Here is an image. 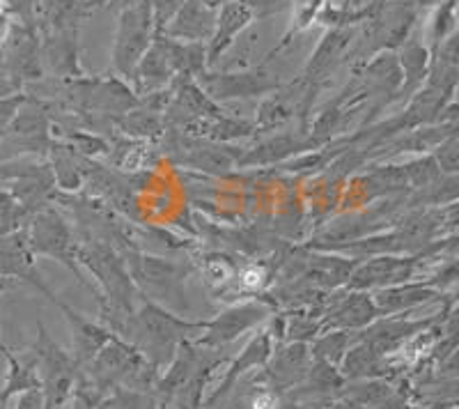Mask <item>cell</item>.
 <instances>
[{
    "mask_svg": "<svg viewBox=\"0 0 459 409\" xmlns=\"http://www.w3.org/2000/svg\"><path fill=\"white\" fill-rule=\"evenodd\" d=\"M216 12L219 10L204 5L200 0H186L161 35L178 42L209 44L216 30Z\"/></svg>",
    "mask_w": 459,
    "mask_h": 409,
    "instance_id": "20",
    "label": "cell"
},
{
    "mask_svg": "<svg viewBox=\"0 0 459 409\" xmlns=\"http://www.w3.org/2000/svg\"><path fill=\"white\" fill-rule=\"evenodd\" d=\"M14 409H44L42 391L37 388V391H26V394H22L19 400H16Z\"/></svg>",
    "mask_w": 459,
    "mask_h": 409,
    "instance_id": "37",
    "label": "cell"
},
{
    "mask_svg": "<svg viewBox=\"0 0 459 409\" xmlns=\"http://www.w3.org/2000/svg\"><path fill=\"white\" fill-rule=\"evenodd\" d=\"M88 3H90V0H88Z\"/></svg>",
    "mask_w": 459,
    "mask_h": 409,
    "instance_id": "44",
    "label": "cell"
},
{
    "mask_svg": "<svg viewBox=\"0 0 459 409\" xmlns=\"http://www.w3.org/2000/svg\"><path fill=\"white\" fill-rule=\"evenodd\" d=\"M23 228H26L28 244H30L35 257H51L67 267L76 276V281L94 294V300H100L97 288L79 265V235L67 221V216L57 210V204L51 203L42 210H37Z\"/></svg>",
    "mask_w": 459,
    "mask_h": 409,
    "instance_id": "4",
    "label": "cell"
},
{
    "mask_svg": "<svg viewBox=\"0 0 459 409\" xmlns=\"http://www.w3.org/2000/svg\"><path fill=\"white\" fill-rule=\"evenodd\" d=\"M39 37H42L44 69H48L56 79H79V76H85L83 67H81L79 28L39 32Z\"/></svg>",
    "mask_w": 459,
    "mask_h": 409,
    "instance_id": "15",
    "label": "cell"
},
{
    "mask_svg": "<svg viewBox=\"0 0 459 409\" xmlns=\"http://www.w3.org/2000/svg\"><path fill=\"white\" fill-rule=\"evenodd\" d=\"M39 3L42 0H3V5L7 7L10 16H14V22L26 23V26H37Z\"/></svg>",
    "mask_w": 459,
    "mask_h": 409,
    "instance_id": "34",
    "label": "cell"
},
{
    "mask_svg": "<svg viewBox=\"0 0 459 409\" xmlns=\"http://www.w3.org/2000/svg\"><path fill=\"white\" fill-rule=\"evenodd\" d=\"M356 42V26H338L331 28L326 35L319 39L313 56L303 67V79L310 83L322 85L324 79H329L331 74L350 58V51Z\"/></svg>",
    "mask_w": 459,
    "mask_h": 409,
    "instance_id": "14",
    "label": "cell"
},
{
    "mask_svg": "<svg viewBox=\"0 0 459 409\" xmlns=\"http://www.w3.org/2000/svg\"><path fill=\"white\" fill-rule=\"evenodd\" d=\"M0 409H7V403L3 398H0Z\"/></svg>",
    "mask_w": 459,
    "mask_h": 409,
    "instance_id": "42",
    "label": "cell"
},
{
    "mask_svg": "<svg viewBox=\"0 0 459 409\" xmlns=\"http://www.w3.org/2000/svg\"><path fill=\"white\" fill-rule=\"evenodd\" d=\"M338 368L347 382L375 378L386 379L388 370H391V361H388V357H379L375 350H370L366 343L356 338V343L347 350Z\"/></svg>",
    "mask_w": 459,
    "mask_h": 409,
    "instance_id": "26",
    "label": "cell"
},
{
    "mask_svg": "<svg viewBox=\"0 0 459 409\" xmlns=\"http://www.w3.org/2000/svg\"><path fill=\"white\" fill-rule=\"evenodd\" d=\"M175 81H178V74L172 69L166 47H163V42L157 35L152 47L143 56L141 65L136 67V74L131 79V88L136 90L138 97H145L152 95V92H159V90L170 88Z\"/></svg>",
    "mask_w": 459,
    "mask_h": 409,
    "instance_id": "21",
    "label": "cell"
},
{
    "mask_svg": "<svg viewBox=\"0 0 459 409\" xmlns=\"http://www.w3.org/2000/svg\"><path fill=\"white\" fill-rule=\"evenodd\" d=\"M317 150L310 138H299L297 134H273L257 143L255 147H248L241 152L239 169H255V166H266V163H278L285 159L299 157V154Z\"/></svg>",
    "mask_w": 459,
    "mask_h": 409,
    "instance_id": "22",
    "label": "cell"
},
{
    "mask_svg": "<svg viewBox=\"0 0 459 409\" xmlns=\"http://www.w3.org/2000/svg\"><path fill=\"white\" fill-rule=\"evenodd\" d=\"M30 354L35 357L37 373L42 382L44 409H67L76 391L81 368L72 357V352L65 350L48 334L42 320H37V338L30 347Z\"/></svg>",
    "mask_w": 459,
    "mask_h": 409,
    "instance_id": "5",
    "label": "cell"
},
{
    "mask_svg": "<svg viewBox=\"0 0 459 409\" xmlns=\"http://www.w3.org/2000/svg\"><path fill=\"white\" fill-rule=\"evenodd\" d=\"M340 398H347L351 403L360 405L363 409H402L404 400H402L400 388L393 387L388 379L375 378V379H356V382H347L340 391Z\"/></svg>",
    "mask_w": 459,
    "mask_h": 409,
    "instance_id": "24",
    "label": "cell"
},
{
    "mask_svg": "<svg viewBox=\"0 0 459 409\" xmlns=\"http://www.w3.org/2000/svg\"><path fill=\"white\" fill-rule=\"evenodd\" d=\"M278 306L273 304V300L269 294H260V297H253V300L237 301V304H230L228 309L221 310L216 318L207 320L203 334L195 338L194 343L198 345L209 347V350H228V345L241 338L248 331L260 329L262 325L272 320V315L276 313Z\"/></svg>",
    "mask_w": 459,
    "mask_h": 409,
    "instance_id": "7",
    "label": "cell"
},
{
    "mask_svg": "<svg viewBox=\"0 0 459 409\" xmlns=\"http://www.w3.org/2000/svg\"><path fill=\"white\" fill-rule=\"evenodd\" d=\"M310 366H313V354L308 343H281L273 350L269 363L260 370V379L272 391L285 396L306 379Z\"/></svg>",
    "mask_w": 459,
    "mask_h": 409,
    "instance_id": "12",
    "label": "cell"
},
{
    "mask_svg": "<svg viewBox=\"0 0 459 409\" xmlns=\"http://www.w3.org/2000/svg\"><path fill=\"white\" fill-rule=\"evenodd\" d=\"M359 338V331H344V329H326L319 336H315L310 345V354L315 361H326L340 366L342 357L347 354L351 345Z\"/></svg>",
    "mask_w": 459,
    "mask_h": 409,
    "instance_id": "30",
    "label": "cell"
},
{
    "mask_svg": "<svg viewBox=\"0 0 459 409\" xmlns=\"http://www.w3.org/2000/svg\"><path fill=\"white\" fill-rule=\"evenodd\" d=\"M186 0H150L152 5V16H154V28H157V35H161L168 28V23L175 19L182 5Z\"/></svg>",
    "mask_w": 459,
    "mask_h": 409,
    "instance_id": "33",
    "label": "cell"
},
{
    "mask_svg": "<svg viewBox=\"0 0 459 409\" xmlns=\"http://www.w3.org/2000/svg\"><path fill=\"white\" fill-rule=\"evenodd\" d=\"M3 357L7 361V375L5 384L0 388V398L10 403L12 398H19L26 391H37V388L42 391V382H39L37 363L30 350L23 352V354H14L12 350H7Z\"/></svg>",
    "mask_w": 459,
    "mask_h": 409,
    "instance_id": "25",
    "label": "cell"
},
{
    "mask_svg": "<svg viewBox=\"0 0 459 409\" xmlns=\"http://www.w3.org/2000/svg\"><path fill=\"white\" fill-rule=\"evenodd\" d=\"M117 134H122L125 138H134V141L159 143L166 134V122H163L161 113L138 104L134 110L117 117Z\"/></svg>",
    "mask_w": 459,
    "mask_h": 409,
    "instance_id": "29",
    "label": "cell"
},
{
    "mask_svg": "<svg viewBox=\"0 0 459 409\" xmlns=\"http://www.w3.org/2000/svg\"><path fill=\"white\" fill-rule=\"evenodd\" d=\"M200 88L216 104L235 100H253V97L272 95L273 90L282 85L276 74L269 72L264 65L251 69H237V72H221V69H207L203 76L195 79Z\"/></svg>",
    "mask_w": 459,
    "mask_h": 409,
    "instance_id": "8",
    "label": "cell"
},
{
    "mask_svg": "<svg viewBox=\"0 0 459 409\" xmlns=\"http://www.w3.org/2000/svg\"><path fill=\"white\" fill-rule=\"evenodd\" d=\"M154 37H157V28H154L150 0H136V3L122 7L120 14H117L113 56H110L113 72L120 79L131 83L136 67L154 42Z\"/></svg>",
    "mask_w": 459,
    "mask_h": 409,
    "instance_id": "6",
    "label": "cell"
},
{
    "mask_svg": "<svg viewBox=\"0 0 459 409\" xmlns=\"http://www.w3.org/2000/svg\"><path fill=\"white\" fill-rule=\"evenodd\" d=\"M94 409H166L154 394H143L134 388H113L97 403Z\"/></svg>",
    "mask_w": 459,
    "mask_h": 409,
    "instance_id": "32",
    "label": "cell"
},
{
    "mask_svg": "<svg viewBox=\"0 0 459 409\" xmlns=\"http://www.w3.org/2000/svg\"><path fill=\"white\" fill-rule=\"evenodd\" d=\"M120 253L125 257L134 283H136V288L141 290L145 300L154 301V304L163 306L172 313L184 315V318L191 313L186 281L195 272L194 265L182 263V260H170V257L152 256V253H143L141 248L134 247L122 248Z\"/></svg>",
    "mask_w": 459,
    "mask_h": 409,
    "instance_id": "2",
    "label": "cell"
},
{
    "mask_svg": "<svg viewBox=\"0 0 459 409\" xmlns=\"http://www.w3.org/2000/svg\"><path fill=\"white\" fill-rule=\"evenodd\" d=\"M200 274H203V281L216 292H225V290H232V283L237 278V267L235 263L230 260L223 253H207V256L200 257Z\"/></svg>",
    "mask_w": 459,
    "mask_h": 409,
    "instance_id": "31",
    "label": "cell"
},
{
    "mask_svg": "<svg viewBox=\"0 0 459 409\" xmlns=\"http://www.w3.org/2000/svg\"><path fill=\"white\" fill-rule=\"evenodd\" d=\"M79 373L101 396H106L108 391L120 387L143 391V394H154L161 370L152 366L131 343L113 334V338L100 350V354L88 366L81 368Z\"/></svg>",
    "mask_w": 459,
    "mask_h": 409,
    "instance_id": "3",
    "label": "cell"
},
{
    "mask_svg": "<svg viewBox=\"0 0 459 409\" xmlns=\"http://www.w3.org/2000/svg\"><path fill=\"white\" fill-rule=\"evenodd\" d=\"M47 161L51 166L56 189L60 194H81L85 187L83 159L74 152L72 147L60 138H53L47 152Z\"/></svg>",
    "mask_w": 459,
    "mask_h": 409,
    "instance_id": "23",
    "label": "cell"
},
{
    "mask_svg": "<svg viewBox=\"0 0 459 409\" xmlns=\"http://www.w3.org/2000/svg\"><path fill=\"white\" fill-rule=\"evenodd\" d=\"M23 101H26V92H16V95L3 97V100H0V138L7 134V129H10V125L14 122L16 113H19Z\"/></svg>",
    "mask_w": 459,
    "mask_h": 409,
    "instance_id": "35",
    "label": "cell"
},
{
    "mask_svg": "<svg viewBox=\"0 0 459 409\" xmlns=\"http://www.w3.org/2000/svg\"><path fill=\"white\" fill-rule=\"evenodd\" d=\"M276 345L278 341L276 336H273L269 322L262 325L260 329H255V336L241 347V352L235 359H230V361L223 366V375H221V379L216 382V387L207 394V398H204L203 403V409L219 407L221 400L228 398V396L232 394V388H235L246 375L262 370V368L269 363V359H272Z\"/></svg>",
    "mask_w": 459,
    "mask_h": 409,
    "instance_id": "9",
    "label": "cell"
},
{
    "mask_svg": "<svg viewBox=\"0 0 459 409\" xmlns=\"http://www.w3.org/2000/svg\"><path fill=\"white\" fill-rule=\"evenodd\" d=\"M402 409H404V407H402Z\"/></svg>",
    "mask_w": 459,
    "mask_h": 409,
    "instance_id": "43",
    "label": "cell"
},
{
    "mask_svg": "<svg viewBox=\"0 0 459 409\" xmlns=\"http://www.w3.org/2000/svg\"><path fill=\"white\" fill-rule=\"evenodd\" d=\"M56 306L63 310L65 320L69 325V334H72V357L76 359L79 368H85L100 354L101 347L113 338V331L104 325L101 320H90L83 313L74 310L72 306L57 300Z\"/></svg>",
    "mask_w": 459,
    "mask_h": 409,
    "instance_id": "17",
    "label": "cell"
},
{
    "mask_svg": "<svg viewBox=\"0 0 459 409\" xmlns=\"http://www.w3.org/2000/svg\"><path fill=\"white\" fill-rule=\"evenodd\" d=\"M83 14H88V0H42L37 10V30L53 32L79 28Z\"/></svg>",
    "mask_w": 459,
    "mask_h": 409,
    "instance_id": "27",
    "label": "cell"
},
{
    "mask_svg": "<svg viewBox=\"0 0 459 409\" xmlns=\"http://www.w3.org/2000/svg\"><path fill=\"white\" fill-rule=\"evenodd\" d=\"M204 325L207 320H188L184 315L172 313L143 297L138 309L126 315L113 334L131 343L152 366H157L163 373L178 354L179 345L195 341L203 334Z\"/></svg>",
    "mask_w": 459,
    "mask_h": 409,
    "instance_id": "1",
    "label": "cell"
},
{
    "mask_svg": "<svg viewBox=\"0 0 459 409\" xmlns=\"http://www.w3.org/2000/svg\"><path fill=\"white\" fill-rule=\"evenodd\" d=\"M16 92H23V88L16 83L14 79H12L10 72H7V67L3 65V60H0V100H3V97L16 95Z\"/></svg>",
    "mask_w": 459,
    "mask_h": 409,
    "instance_id": "36",
    "label": "cell"
},
{
    "mask_svg": "<svg viewBox=\"0 0 459 409\" xmlns=\"http://www.w3.org/2000/svg\"><path fill=\"white\" fill-rule=\"evenodd\" d=\"M255 19V12H253V7L246 0H225L223 5L219 7V12H216L214 37L207 44L209 69L223 58L225 51L235 44L237 37L251 26Z\"/></svg>",
    "mask_w": 459,
    "mask_h": 409,
    "instance_id": "18",
    "label": "cell"
},
{
    "mask_svg": "<svg viewBox=\"0 0 459 409\" xmlns=\"http://www.w3.org/2000/svg\"><path fill=\"white\" fill-rule=\"evenodd\" d=\"M326 409H363L360 407V405H356V403H351V400H347V398H331L329 400V405H326Z\"/></svg>",
    "mask_w": 459,
    "mask_h": 409,
    "instance_id": "38",
    "label": "cell"
},
{
    "mask_svg": "<svg viewBox=\"0 0 459 409\" xmlns=\"http://www.w3.org/2000/svg\"><path fill=\"white\" fill-rule=\"evenodd\" d=\"M379 318L375 300L366 290H335L324 306V329L363 331Z\"/></svg>",
    "mask_w": 459,
    "mask_h": 409,
    "instance_id": "13",
    "label": "cell"
},
{
    "mask_svg": "<svg viewBox=\"0 0 459 409\" xmlns=\"http://www.w3.org/2000/svg\"><path fill=\"white\" fill-rule=\"evenodd\" d=\"M411 263L407 260H397V257H386V256H375L368 257L366 263H356L354 272L350 276V290H372L391 288V285L404 283L409 276H411Z\"/></svg>",
    "mask_w": 459,
    "mask_h": 409,
    "instance_id": "19",
    "label": "cell"
},
{
    "mask_svg": "<svg viewBox=\"0 0 459 409\" xmlns=\"http://www.w3.org/2000/svg\"><path fill=\"white\" fill-rule=\"evenodd\" d=\"M0 278L3 281H12V278L23 281L37 292H42L51 304L57 301L56 292L44 283L42 274L37 269V257L28 244L26 228L0 237Z\"/></svg>",
    "mask_w": 459,
    "mask_h": 409,
    "instance_id": "11",
    "label": "cell"
},
{
    "mask_svg": "<svg viewBox=\"0 0 459 409\" xmlns=\"http://www.w3.org/2000/svg\"><path fill=\"white\" fill-rule=\"evenodd\" d=\"M200 3H204V5H209V7H214V10H219L221 5H223L225 0H200Z\"/></svg>",
    "mask_w": 459,
    "mask_h": 409,
    "instance_id": "40",
    "label": "cell"
},
{
    "mask_svg": "<svg viewBox=\"0 0 459 409\" xmlns=\"http://www.w3.org/2000/svg\"><path fill=\"white\" fill-rule=\"evenodd\" d=\"M429 320H404L395 315H379L370 326L359 331V341L366 343L379 357H391L400 347L407 345L413 336H418Z\"/></svg>",
    "mask_w": 459,
    "mask_h": 409,
    "instance_id": "16",
    "label": "cell"
},
{
    "mask_svg": "<svg viewBox=\"0 0 459 409\" xmlns=\"http://www.w3.org/2000/svg\"><path fill=\"white\" fill-rule=\"evenodd\" d=\"M5 288H7V281H3V278H0V294H3V290H5ZM7 350H10V347L3 343V336H0V354H5Z\"/></svg>",
    "mask_w": 459,
    "mask_h": 409,
    "instance_id": "39",
    "label": "cell"
},
{
    "mask_svg": "<svg viewBox=\"0 0 459 409\" xmlns=\"http://www.w3.org/2000/svg\"><path fill=\"white\" fill-rule=\"evenodd\" d=\"M0 60L22 88H26L28 83H39L47 69H44L42 60V37H39L37 26L12 22L10 32L3 42V58Z\"/></svg>",
    "mask_w": 459,
    "mask_h": 409,
    "instance_id": "10",
    "label": "cell"
},
{
    "mask_svg": "<svg viewBox=\"0 0 459 409\" xmlns=\"http://www.w3.org/2000/svg\"><path fill=\"white\" fill-rule=\"evenodd\" d=\"M434 292L425 285H391V288L375 290L372 300H375L377 310L379 315H395L404 313V310H411L413 306L425 304L428 300H432Z\"/></svg>",
    "mask_w": 459,
    "mask_h": 409,
    "instance_id": "28",
    "label": "cell"
},
{
    "mask_svg": "<svg viewBox=\"0 0 459 409\" xmlns=\"http://www.w3.org/2000/svg\"><path fill=\"white\" fill-rule=\"evenodd\" d=\"M350 5H360V0H347V7Z\"/></svg>",
    "mask_w": 459,
    "mask_h": 409,
    "instance_id": "41",
    "label": "cell"
}]
</instances>
